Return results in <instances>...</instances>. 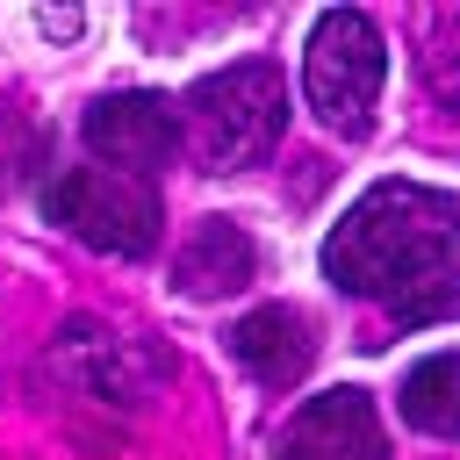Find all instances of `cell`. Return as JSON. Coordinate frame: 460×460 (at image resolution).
I'll use <instances>...</instances> for the list:
<instances>
[{"label": "cell", "mask_w": 460, "mask_h": 460, "mask_svg": "<svg viewBox=\"0 0 460 460\" xmlns=\"http://www.w3.org/2000/svg\"><path fill=\"white\" fill-rule=\"evenodd\" d=\"M323 273L381 302L395 323H438L460 309V201L417 180L367 187L323 237Z\"/></svg>", "instance_id": "1"}, {"label": "cell", "mask_w": 460, "mask_h": 460, "mask_svg": "<svg viewBox=\"0 0 460 460\" xmlns=\"http://www.w3.org/2000/svg\"><path fill=\"white\" fill-rule=\"evenodd\" d=\"M288 129V79L266 58L223 65L187 86L180 101V144L194 151L201 172H244L259 165Z\"/></svg>", "instance_id": "2"}, {"label": "cell", "mask_w": 460, "mask_h": 460, "mask_svg": "<svg viewBox=\"0 0 460 460\" xmlns=\"http://www.w3.org/2000/svg\"><path fill=\"white\" fill-rule=\"evenodd\" d=\"M381 79H388L381 29L359 7H323L316 29H309V50H302V93H309L316 122L338 129V137H367Z\"/></svg>", "instance_id": "3"}, {"label": "cell", "mask_w": 460, "mask_h": 460, "mask_svg": "<svg viewBox=\"0 0 460 460\" xmlns=\"http://www.w3.org/2000/svg\"><path fill=\"white\" fill-rule=\"evenodd\" d=\"M43 216L58 230H72L79 244L115 252V259H144L158 244V194L137 172H115V165H72V172H58L43 187Z\"/></svg>", "instance_id": "4"}, {"label": "cell", "mask_w": 460, "mask_h": 460, "mask_svg": "<svg viewBox=\"0 0 460 460\" xmlns=\"http://www.w3.org/2000/svg\"><path fill=\"white\" fill-rule=\"evenodd\" d=\"M79 129H86L93 158L144 180L151 165H165L180 151V101H165V93H101Z\"/></svg>", "instance_id": "5"}, {"label": "cell", "mask_w": 460, "mask_h": 460, "mask_svg": "<svg viewBox=\"0 0 460 460\" xmlns=\"http://www.w3.org/2000/svg\"><path fill=\"white\" fill-rule=\"evenodd\" d=\"M273 460H388V438L359 388H323L280 424Z\"/></svg>", "instance_id": "6"}, {"label": "cell", "mask_w": 460, "mask_h": 460, "mask_svg": "<svg viewBox=\"0 0 460 460\" xmlns=\"http://www.w3.org/2000/svg\"><path fill=\"white\" fill-rule=\"evenodd\" d=\"M230 359H237L252 381H266V388L302 381V374H309V359H316L309 316H302V309H288V302H266V309L237 316V331H230Z\"/></svg>", "instance_id": "7"}, {"label": "cell", "mask_w": 460, "mask_h": 460, "mask_svg": "<svg viewBox=\"0 0 460 460\" xmlns=\"http://www.w3.org/2000/svg\"><path fill=\"white\" fill-rule=\"evenodd\" d=\"M50 367L86 395V402H137L144 395V367H137V352L115 338V331H93V323H72L65 338H58V352H50Z\"/></svg>", "instance_id": "8"}, {"label": "cell", "mask_w": 460, "mask_h": 460, "mask_svg": "<svg viewBox=\"0 0 460 460\" xmlns=\"http://www.w3.org/2000/svg\"><path fill=\"white\" fill-rule=\"evenodd\" d=\"M244 280H252V237H244L237 223H223V216L194 223V237H187L180 259H172V288L194 295V302H216V295H230V288H244Z\"/></svg>", "instance_id": "9"}, {"label": "cell", "mask_w": 460, "mask_h": 460, "mask_svg": "<svg viewBox=\"0 0 460 460\" xmlns=\"http://www.w3.org/2000/svg\"><path fill=\"white\" fill-rule=\"evenodd\" d=\"M395 410L410 431H431V438H453L460 431V352H431L402 374L395 388Z\"/></svg>", "instance_id": "10"}, {"label": "cell", "mask_w": 460, "mask_h": 460, "mask_svg": "<svg viewBox=\"0 0 460 460\" xmlns=\"http://www.w3.org/2000/svg\"><path fill=\"white\" fill-rule=\"evenodd\" d=\"M417 65H424V86H431L446 108H460V7L424 14V50H417Z\"/></svg>", "instance_id": "11"}, {"label": "cell", "mask_w": 460, "mask_h": 460, "mask_svg": "<svg viewBox=\"0 0 460 460\" xmlns=\"http://www.w3.org/2000/svg\"><path fill=\"white\" fill-rule=\"evenodd\" d=\"M36 22H43V29H50V36H79V14H72V7H65V14H50V7H43V14H36Z\"/></svg>", "instance_id": "12"}]
</instances>
